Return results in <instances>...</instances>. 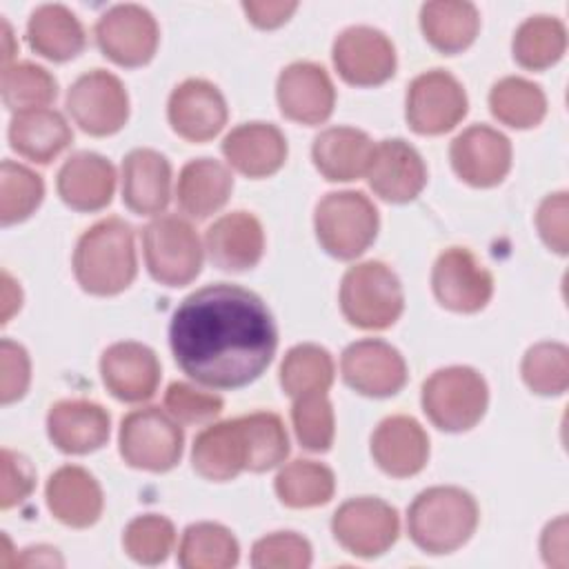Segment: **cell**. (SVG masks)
Returning <instances> with one entry per match:
<instances>
[{
    "mask_svg": "<svg viewBox=\"0 0 569 569\" xmlns=\"http://www.w3.org/2000/svg\"><path fill=\"white\" fill-rule=\"evenodd\" d=\"M171 198V164L156 149H133L122 160V200L138 216H156Z\"/></svg>",
    "mask_w": 569,
    "mask_h": 569,
    "instance_id": "83f0119b",
    "label": "cell"
},
{
    "mask_svg": "<svg viewBox=\"0 0 569 569\" xmlns=\"http://www.w3.org/2000/svg\"><path fill=\"white\" fill-rule=\"evenodd\" d=\"M240 558L233 533L218 522H196L182 533L178 562L184 569H227Z\"/></svg>",
    "mask_w": 569,
    "mask_h": 569,
    "instance_id": "836d02e7",
    "label": "cell"
},
{
    "mask_svg": "<svg viewBox=\"0 0 569 569\" xmlns=\"http://www.w3.org/2000/svg\"><path fill=\"white\" fill-rule=\"evenodd\" d=\"M333 382V358L320 345H296L280 365V385L293 400L309 393H327Z\"/></svg>",
    "mask_w": 569,
    "mask_h": 569,
    "instance_id": "74e56055",
    "label": "cell"
},
{
    "mask_svg": "<svg viewBox=\"0 0 569 569\" xmlns=\"http://www.w3.org/2000/svg\"><path fill=\"white\" fill-rule=\"evenodd\" d=\"M29 47L53 62L76 58L87 42L84 27L64 4H42L27 22Z\"/></svg>",
    "mask_w": 569,
    "mask_h": 569,
    "instance_id": "1f68e13d",
    "label": "cell"
},
{
    "mask_svg": "<svg viewBox=\"0 0 569 569\" xmlns=\"http://www.w3.org/2000/svg\"><path fill=\"white\" fill-rule=\"evenodd\" d=\"M249 438V471H269L284 462L289 453L287 429L278 413L256 411L242 416Z\"/></svg>",
    "mask_w": 569,
    "mask_h": 569,
    "instance_id": "b9f144b4",
    "label": "cell"
},
{
    "mask_svg": "<svg viewBox=\"0 0 569 569\" xmlns=\"http://www.w3.org/2000/svg\"><path fill=\"white\" fill-rule=\"evenodd\" d=\"M67 111L84 133L111 136L129 118V96L118 76L93 69L69 87Z\"/></svg>",
    "mask_w": 569,
    "mask_h": 569,
    "instance_id": "30bf717a",
    "label": "cell"
},
{
    "mask_svg": "<svg viewBox=\"0 0 569 569\" xmlns=\"http://www.w3.org/2000/svg\"><path fill=\"white\" fill-rule=\"evenodd\" d=\"M331 531L345 551L358 558H376L398 540L400 518L389 502L362 496L336 509Z\"/></svg>",
    "mask_w": 569,
    "mask_h": 569,
    "instance_id": "9c48e42d",
    "label": "cell"
},
{
    "mask_svg": "<svg viewBox=\"0 0 569 569\" xmlns=\"http://www.w3.org/2000/svg\"><path fill=\"white\" fill-rule=\"evenodd\" d=\"M478 505L460 487L438 485L420 491L407 511V529L418 549L431 556L460 549L478 527Z\"/></svg>",
    "mask_w": 569,
    "mask_h": 569,
    "instance_id": "3957f363",
    "label": "cell"
},
{
    "mask_svg": "<svg viewBox=\"0 0 569 569\" xmlns=\"http://www.w3.org/2000/svg\"><path fill=\"white\" fill-rule=\"evenodd\" d=\"M540 551L549 567H567V518L549 522L540 538Z\"/></svg>",
    "mask_w": 569,
    "mask_h": 569,
    "instance_id": "816d5d0a",
    "label": "cell"
},
{
    "mask_svg": "<svg viewBox=\"0 0 569 569\" xmlns=\"http://www.w3.org/2000/svg\"><path fill=\"white\" fill-rule=\"evenodd\" d=\"M451 167L471 187H496L511 169V142L487 124H471L458 133L449 149Z\"/></svg>",
    "mask_w": 569,
    "mask_h": 569,
    "instance_id": "2e32d148",
    "label": "cell"
},
{
    "mask_svg": "<svg viewBox=\"0 0 569 569\" xmlns=\"http://www.w3.org/2000/svg\"><path fill=\"white\" fill-rule=\"evenodd\" d=\"M331 56L340 78L356 87H376L396 73L393 42L380 29L367 24L340 31Z\"/></svg>",
    "mask_w": 569,
    "mask_h": 569,
    "instance_id": "5bb4252c",
    "label": "cell"
},
{
    "mask_svg": "<svg viewBox=\"0 0 569 569\" xmlns=\"http://www.w3.org/2000/svg\"><path fill=\"white\" fill-rule=\"evenodd\" d=\"M22 302V291L18 282L2 271V322H9V318L20 309Z\"/></svg>",
    "mask_w": 569,
    "mask_h": 569,
    "instance_id": "f5cc1de1",
    "label": "cell"
},
{
    "mask_svg": "<svg viewBox=\"0 0 569 569\" xmlns=\"http://www.w3.org/2000/svg\"><path fill=\"white\" fill-rule=\"evenodd\" d=\"M58 96L56 78L33 62H9L2 69V100L7 109L20 113L44 109Z\"/></svg>",
    "mask_w": 569,
    "mask_h": 569,
    "instance_id": "f35d334b",
    "label": "cell"
},
{
    "mask_svg": "<svg viewBox=\"0 0 569 569\" xmlns=\"http://www.w3.org/2000/svg\"><path fill=\"white\" fill-rule=\"evenodd\" d=\"M276 98L284 118L313 127L333 113L336 89L325 67L316 62H291L278 76Z\"/></svg>",
    "mask_w": 569,
    "mask_h": 569,
    "instance_id": "e0dca14e",
    "label": "cell"
},
{
    "mask_svg": "<svg viewBox=\"0 0 569 569\" xmlns=\"http://www.w3.org/2000/svg\"><path fill=\"white\" fill-rule=\"evenodd\" d=\"M42 196H44V182L36 171L13 160L2 162V176H0L2 224L27 220L40 207Z\"/></svg>",
    "mask_w": 569,
    "mask_h": 569,
    "instance_id": "ab89813d",
    "label": "cell"
},
{
    "mask_svg": "<svg viewBox=\"0 0 569 569\" xmlns=\"http://www.w3.org/2000/svg\"><path fill=\"white\" fill-rule=\"evenodd\" d=\"M291 420H293L296 438L305 449L322 453L333 445L336 422H333V407L327 393H309V396L293 398Z\"/></svg>",
    "mask_w": 569,
    "mask_h": 569,
    "instance_id": "ee69618b",
    "label": "cell"
},
{
    "mask_svg": "<svg viewBox=\"0 0 569 569\" xmlns=\"http://www.w3.org/2000/svg\"><path fill=\"white\" fill-rule=\"evenodd\" d=\"M184 436L176 418L158 407H142L127 413L120 422L118 449L133 469L162 473L182 458Z\"/></svg>",
    "mask_w": 569,
    "mask_h": 569,
    "instance_id": "52a82bcc",
    "label": "cell"
},
{
    "mask_svg": "<svg viewBox=\"0 0 569 569\" xmlns=\"http://www.w3.org/2000/svg\"><path fill=\"white\" fill-rule=\"evenodd\" d=\"M73 140V131L56 109L20 111L9 124V144L22 158L47 164L60 156Z\"/></svg>",
    "mask_w": 569,
    "mask_h": 569,
    "instance_id": "f546056e",
    "label": "cell"
},
{
    "mask_svg": "<svg viewBox=\"0 0 569 569\" xmlns=\"http://www.w3.org/2000/svg\"><path fill=\"white\" fill-rule=\"evenodd\" d=\"M567 209H569L567 191H558V193H549L540 202L536 213V227L540 238L549 249H553L560 256L567 253Z\"/></svg>",
    "mask_w": 569,
    "mask_h": 569,
    "instance_id": "c3c4849f",
    "label": "cell"
},
{
    "mask_svg": "<svg viewBox=\"0 0 569 569\" xmlns=\"http://www.w3.org/2000/svg\"><path fill=\"white\" fill-rule=\"evenodd\" d=\"M227 162L247 178H267L287 160V140L271 122H244L222 140Z\"/></svg>",
    "mask_w": 569,
    "mask_h": 569,
    "instance_id": "4316f807",
    "label": "cell"
},
{
    "mask_svg": "<svg viewBox=\"0 0 569 569\" xmlns=\"http://www.w3.org/2000/svg\"><path fill=\"white\" fill-rule=\"evenodd\" d=\"M405 309V293L398 276L378 260L347 269L340 282V311L358 329H387Z\"/></svg>",
    "mask_w": 569,
    "mask_h": 569,
    "instance_id": "277c9868",
    "label": "cell"
},
{
    "mask_svg": "<svg viewBox=\"0 0 569 569\" xmlns=\"http://www.w3.org/2000/svg\"><path fill=\"white\" fill-rule=\"evenodd\" d=\"M247 18L260 29H276L289 20V16L298 9V2H282V0H267V2H242Z\"/></svg>",
    "mask_w": 569,
    "mask_h": 569,
    "instance_id": "f907efd6",
    "label": "cell"
},
{
    "mask_svg": "<svg viewBox=\"0 0 569 569\" xmlns=\"http://www.w3.org/2000/svg\"><path fill=\"white\" fill-rule=\"evenodd\" d=\"M333 471L322 462L293 460L276 476V493L280 502L293 509L327 505L333 498Z\"/></svg>",
    "mask_w": 569,
    "mask_h": 569,
    "instance_id": "8d00e7d4",
    "label": "cell"
},
{
    "mask_svg": "<svg viewBox=\"0 0 569 569\" xmlns=\"http://www.w3.org/2000/svg\"><path fill=\"white\" fill-rule=\"evenodd\" d=\"M209 260L222 271H247L264 251V231L249 211H231L218 218L204 233Z\"/></svg>",
    "mask_w": 569,
    "mask_h": 569,
    "instance_id": "603a6c76",
    "label": "cell"
},
{
    "mask_svg": "<svg viewBox=\"0 0 569 569\" xmlns=\"http://www.w3.org/2000/svg\"><path fill=\"white\" fill-rule=\"evenodd\" d=\"M422 411L442 431H467L487 411L489 389L485 378L471 367H445L422 382Z\"/></svg>",
    "mask_w": 569,
    "mask_h": 569,
    "instance_id": "8992f818",
    "label": "cell"
},
{
    "mask_svg": "<svg viewBox=\"0 0 569 569\" xmlns=\"http://www.w3.org/2000/svg\"><path fill=\"white\" fill-rule=\"evenodd\" d=\"M47 507L56 520L73 529L91 527L102 513V489L98 480L78 465H64L47 480Z\"/></svg>",
    "mask_w": 569,
    "mask_h": 569,
    "instance_id": "484cf974",
    "label": "cell"
},
{
    "mask_svg": "<svg viewBox=\"0 0 569 569\" xmlns=\"http://www.w3.org/2000/svg\"><path fill=\"white\" fill-rule=\"evenodd\" d=\"M371 456L393 478L416 476L427 465L429 436L416 418L389 416L371 433Z\"/></svg>",
    "mask_w": 569,
    "mask_h": 569,
    "instance_id": "7402d4cb",
    "label": "cell"
},
{
    "mask_svg": "<svg viewBox=\"0 0 569 569\" xmlns=\"http://www.w3.org/2000/svg\"><path fill=\"white\" fill-rule=\"evenodd\" d=\"M513 58L522 69L540 71L556 64L567 49V29L558 18H527L513 36Z\"/></svg>",
    "mask_w": 569,
    "mask_h": 569,
    "instance_id": "d590c367",
    "label": "cell"
},
{
    "mask_svg": "<svg viewBox=\"0 0 569 569\" xmlns=\"http://www.w3.org/2000/svg\"><path fill=\"white\" fill-rule=\"evenodd\" d=\"M191 465L204 480L227 482L249 469V438L244 420H222L202 429L191 449Z\"/></svg>",
    "mask_w": 569,
    "mask_h": 569,
    "instance_id": "44dd1931",
    "label": "cell"
},
{
    "mask_svg": "<svg viewBox=\"0 0 569 569\" xmlns=\"http://www.w3.org/2000/svg\"><path fill=\"white\" fill-rule=\"evenodd\" d=\"M100 376L109 393L122 402L149 400L160 382V362L142 342H113L100 358Z\"/></svg>",
    "mask_w": 569,
    "mask_h": 569,
    "instance_id": "ffe728a7",
    "label": "cell"
},
{
    "mask_svg": "<svg viewBox=\"0 0 569 569\" xmlns=\"http://www.w3.org/2000/svg\"><path fill=\"white\" fill-rule=\"evenodd\" d=\"M467 107L465 87L442 69L416 76L407 89V122L420 136L451 131L467 116Z\"/></svg>",
    "mask_w": 569,
    "mask_h": 569,
    "instance_id": "8fae6325",
    "label": "cell"
},
{
    "mask_svg": "<svg viewBox=\"0 0 569 569\" xmlns=\"http://www.w3.org/2000/svg\"><path fill=\"white\" fill-rule=\"evenodd\" d=\"M378 224V209L362 191H331L313 213L320 247L338 260L362 256L376 240Z\"/></svg>",
    "mask_w": 569,
    "mask_h": 569,
    "instance_id": "5b68a950",
    "label": "cell"
},
{
    "mask_svg": "<svg viewBox=\"0 0 569 569\" xmlns=\"http://www.w3.org/2000/svg\"><path fill=\"white\" fill-rule=\"evenodd\" d=\"M431 289L445 309L476 313L491 300L493 276L469 249L449 247L433 262Z\"/></svg>",
    "mask_w": 569,
    "mask_h": 569,
    "instance_id": "4fadbf2b",
    "label": "cell"
},
{
    "mask_svg": "<svg viewBox=\"0 0 569 569\" xmlns=\"http://www.w3.org/2000/svg\"><path fill=\"white\" fill-rule=\"evenodd\" d=\"M100 51L120 67L147 64L160 40L156 18L140 4H116L96 22Z\"/></svg>",
    "mask_w": 569,
    "mask_h": 569,
    "instance_id": "7c38bea8",
    "label": "cell"
},
{
    "mask_svg": "<svg viewBox=\"0 0 569 569\" xmlns=\"http://www.w3.org/2000/svg\"><path fill=\"white\" fill-rule=\"evenodd\" d=\"M111 418L91 400H60L47 413L49 440L62 453H91L107 445Z\"/></svg>",
    "mask_w": 569,
    "mask_h": 569,
    "instance_id": "cb8c5ba5",
    "label": "cell"
},
{
    "mask_svg": "<svg viewBox=\"0 0 569 569\" xmlns=\"http://www.w3.org/2000/svg\"><path fill=\"white\" fill-rule=\"evenodd\" d=\"M420 27L433 49L453 56L476 40L480 13L476 4L465 0H436L422 4Z\"/></svg>",
    "mask_w": 569,
    "mask_h": 569,
    "instance_id": "d6a6232c",
    "label": "cell"
},
{
    "mask_svg": "<svg viewBox=\"0 0 569 569\" xmlns=\"http://www.w3.org/2000/svg\"><path fill=\"white\" fill-rule=\"evenodd\" d=\"M144 262L153 280L184 287L202 269V244L196 229L178 216H158L142 229Z\"/></svg>",
    "mask_w": 569,
    "mask_h": 569,
    "instance_id": "ba28073f",
    "label": "cell"
},
{
    "mask_svg": "<svg viewBox=\"0 0 569 569\" xmlns=\"http://www.w3.org/2000/svg\"><path fill=\"white\" fill-rule=\"evenodd\" d=\"M345 382L369 398L398 393L407 382V362L396 347L378 338L351 342L340 358Z\"/></svg>",
    "mask_w": 569,
    "mask_h": 569,
    "instance_id": "9a60e30c",
    "label": "cell"
},
{
    "mask_svg": "<svg viewBox=\"0 0 569 569\" xmlns=\"http://www.w3.org/2000/svg\"><path fill=\"white\" fill-rule=\"evenodd\" d=\"M169 345L191 380L211 389H238L269 367L278 329L260 296L216 282L178 305L169 325Z\"/></svg>",
    "mask_w": 569,
    "mask_h": 569,
    "instance_id": "6da1fadb",
    "label": "cell"
},
{
    "mask_svg": "<svg viewBox=\"0 0 569 569\" xmlns=\"http://www.w3.org/2000/svg\"><path fill=\"white\" fill-rule=\"evenodd\" d=\"M164 409L178 422H207L222 411V398L200 391L187 382H171L164 391Z\"/></svg>",
    "mask_w": 569,
    "mask_h": 569,
    "instance_id": "bcb514c9",
    "label": "cell"
},
{
    "mask_svg": "<svg viewBox=\"0 0 569 569\" xmlns=\"http://www.w3.org/2000/svg\"><path fill=\"white\" fill-rule=\"evenodd\" d=\"M373 147L371 138L360 129L329 127L316 136L311 158L327 180L349 182L367 173Z\"/></svg>",
    "mask_w": 569,
    "mask_h": 569,
    "instance_id": "f1b7e54d",
    "label": "cell"
},
{
    "mask_svg": "<svg viewBox=\"0 0 569 569\" xmlns=\"http://www.w3.org/2000/svg\"><path fill=\"white\" fill-rule=\"evenodd\" d=\"M31 380V362L27 349L9 338L0 342V400L11 405L20 400Z\"/></svg>",
    "mask_w": 569,
    "mask_h": 569,
    "instance_id": "7dc6e473",
    "label": "cell"
},
{
    "mask_svg": "<svg viewBox=\"0 0 569 569\" xmlns=\"http://www.w3.org/2000/svg\"><path fill=\"white\" fill-rule=\"evenodd\" d=\"M489 109L493 118L507 127L531 129L540 124L547 113V96L536 82L509 76L491 87Z\"/></svg>",
    "mask_w": 569,
    "mask_h": 569,
    "instance_id": "e575fe53",
    "label": "cell"
},
{
    "mask_svg": "<svg viewBox=\"0 0 569 569\" xmlns=\"http://www.w3.org/2000/svg\"><path fill=\"white\" fill-rule=\"evenodd\" d=\"M36 485V471L31 462L9 449H2V489H0V507L9 509L22 502Z\"/></svg>",
    "mask_w": 569,
    "mask_h": 569,
    "instance_id": "681fc988",
    "label": "cell"
},
{
    "mask_svg": "<svg viewBox=\"0 0 569 569\" xmlns=\"http://www.w3.org/2000/svg\"><path fill=\"white\" fill-rule=\"evenodd\" d=\"M233 176L213 158L189 160L178 176L176 196L180 209L191 218H209L222 209L231 196Z\"/></svg>",
    "mask_w": 569,
    "mask_h": 569,
    "instance_id": "4dcf8cb0",
    "label": "cell"
},
{
    "mask_svg": "<svg viewBox=\"0 0 569 569\" xmlns=\"http://www.w3.org/2000/svg\"><path fill=\"white\" fill-rule=\"evenodd\" d=\"M256 569H305L311 565V545L296 531H276L253 542Z\"/></svg>",
    "mask_w": 569,
    "mask_h": 569,
    "instance_id": "f6af8a7d",
    "label": "cell"
},
{
    "mask_svg": "<svg viewBox=\"0 0 569 569\" xmlns=\"http://www.w3.org/2000/svg\"><path fill=\"white\" fill-rule=\"evenodd\" d=\"M176 542V529L171 520L158 513H144L133 518L122 533V547L129 558L140 565L164 562Z\"/></svg>",
    "mask_w": 569,
    "mask_h": 569,
    "instance_id": "7bdbcfd3",
    "label": "cell"
},
{
    "mask_svg": "<svg viewBox=\"0 0 569 569\" xmlns=\"http://www.w3.org/2000/svg\"><path fill=\"white\" fill-rule=\"evenodd\" d=\"M520 371L533 393L560 396L569 387V351L560 342H538L527 349Z\"/></svg>",
    "mask_w": 569,
    "mask_h": 569,
    "instance_id": "60d3db41",
    "label": "cell"
},
{
    "mask_svg": "<svg viewBox=\"0 0 569 569\" xmlns=\"http://www.w3.org/2000/svg\"><path fill=\"white\" fill-rule=\"evenodd\" d=\"M138 271L133 229L122 218H104L89 227L73 251V276L91 296L124 291Z\"/></svg>",
    "mask_w": 569,
    "mask_h": 569,
    "instance_id": "7a4b0ae2",
    "label": "cell"
},
{
    "mask_svg": "<svg viewBox=\"0 0 569 569\" xmlns=\"http://www.w3.org/2000/svg\"><path fill=\"white\" fill-rule=\"evenodd\" d=\"M56 189L67 207L76 211H100L113 198L116 169L100 153L78 151L60 167Z\"/></svg>",
    "mask_w": 569,
    "mask_h": 569,
    "instance_id": "d4e9b609",
    "label": "cell"
},
{
    "mask_svg": "<svg viewBox=\"0 0 569 569\" xmlns=\"http://www.w3.org/2000/svg\"><path fill=\"white\" fill-rule=\"evenodd\" d=\"M365 176L376 196L396 204L413 200L427 184L422 156L400 138L382 140L373 147Z\"/></svg>",
    "mask_w": 569,
    "mask_h": 569,
    "instance_id": "d6986e66",
    "label": "cell"
},
{
    "mask_svg": "<svg viewBox=\"0 0 569 569\" xmlns=\"http://www.w3.org/2000/svg\"><path fill=\"white\" fill-rule=\"evenodd\" d=\"M227 102L216 84L202 78L180 82L167 102L171 129L189 142H207L227 124Z\"/></svg>",
    "mask_w": 569,
    "mask_h": 569,
    "instance_id": "ac0fdd59",
    "label": "cell"
},
{
    "mask_svg": "<svg viewBox=\"0 0 569 569\" xmlns=\"http://www.w3.org/2000/svg\"><path fill=\"white\" fill-rule=\"evenodd\" d=\"M18 565H62V558L56 553L53 547H29L16 558Z\"/></svg>",
    "mask_w": 569,
    "mask_h": 569,
    "instance_id": "db71d44e",
    "label": "cell"
}]
</instances>
